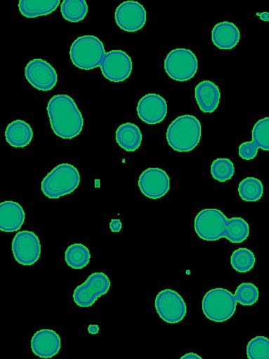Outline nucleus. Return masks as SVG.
Returning <instances> with one entry per match:
<instances>
[{
    "label": "nucleus",
    "instance_id": "obj_1",
    "mask_svg": "<svg viewBox=\"0 0 269 359\" xmlns=\"http://www.w3.org/2000/svg\"><path fill=\"white\" fill-rule=\"evenodd\" d=\"M197 235L204 241H214L225 238L230 243H240L249 234V226L242 217L228 219L216 208H205L199 211L194 220Z\"/></svg>",
    "mask_w": 269,
    "mask_h": 359
},
{
    "label": "nucleus",
    "instance_id": "obj_2",
    "mask_svg": "<svg viewBox=\"0 0 269 359\" xmlns=\"http://www.w3.org/2000/svg\"><path fill=\"white\" fill-rule=\"evenodd\" d=\"M46 110L51 129L58 137L72 139L81 132L84 118L70 96L53 95L47 104Z\"/></svg>",
    "mask_w": 269,
    "mask_h": 359
},
{
    "label": "nucleus",
    "instance_id": "obj_3",
    "mask_svg": "<svg viewBox=\"0 0 269 359\" xmlns=\"http://www.w3.org/2000/svg\"><path fill=\"white\" fill-rule=\"evenodd\" d=\"M201 136L200 121L190 114L176 117L168 126L166 134L168 144L178 152L193 150L199 144Z\"/></svg>",
    "mask_w": 269,
    "mask_h": 359
},
{
    "label": "nucleus",
    "instance_id": "obj_4",
    "mask_svg": "<svg viewBox=\"0 0 269 359\" xmlns=\"http://www.w3.org/2000/svg\"><path fill=\"white\" fill-rule=\"evenodd\" d=\"M79 182L80 175L77 168L63 163L56 165L44 177L41 191L48 198H59L73 192Z\"/></svg>",
    "mask_w": 269,
    "mask_h": 359
},
{
    "label": "nucleus",
    "instance_id": "obj_5",
    "mask_svg": "<svg viewBox=\"0 0 269 359\" xmlns=\"http://www.w3.org/2000/svg\"><path fill=\"white\" fill-rule=\"evenodd\" d=\"M105 53L103 42L93 35H84L77 38L70 49L72 64L85 70L100 66Z\"/></svg>",
    "mask_w": 269,
    "mask_h": 359
},
{
    "label": "nucleus",
    "instance_id": "obj_6",
    "mask_svg": "<svg viewBox=\"0 0 269 359\" xmlns=\"http://www.w3.org/2000/svg\"><path fill=\"white\" fill-rule=\"evenodd\" d=\"M237 302L235 294L230 291L216 287L205 293L202 301V309L209 320L224 322L235 313Z\"/></svg>",
    "mask_w": 269,
    "mask_h": 359
},
{
    "label": "nucleus",
    "instance_id": "obj_7",
    "mask_svg": "<svg viewBox=\"0 0 269 359\" xmlns=\"http://www.w3.org/2000/svg\"><path fill=\"white\" fill-rule=\"evenodd\" d=\"M197 69V58L190 49H173L164 60V70L175 81H185L192 79Z\"/></svg>",
    "mask_w": 269,
    "mask_h": 359
},
{
    "label": "nucleus",
    "instance_id": "obj_8",
    "mask_svg": "<svg viewBox=\"0 0 269 359\" xmlns=\"http://www.w3.org/2000/svg\"><path fill=\"white\" fill-rule=\"evenodd\" d=\"M110 287L108 276L103 272L91 273L73 292V300L80 307L92 306L97 299L105 294Z\"/></svg>",
    "mask_w": 269,
    "mask_h": 359
},
{
    "label": "nucleus",
    "instance_id": "obj_9",
    "mask_svg": "<svg viewBox=\"0 0 269 359\" xmlns=\"http://www.w3.org/2000/svg\"><path fill=\"white\" fill-rule=\"evenodd\" d=\"M155 306L159 316L164 322L174 324L185 316L187 306L181 295L171 289H164L156 296Z\"/></svg>",
    "mask_w": 269,
    "mask_h": 359
},
{
    "label": "nucleus",
    "instance_id": "obj_10",
    "mask_svg": "<svg viewBox=\"0 0 269 359\" xmlns=\"http://www.w3.org/2000/svg\"><path fill=\"white\" fill-rule=\"evenodd\" d=\"M12 252L15 261L23 266H31L38 261L41 254L39 237L32 231L16 233L12 241Z\"/></svg>",
    "mask_w": 269,
    "mask_h": 359
},
{
    "label": "nucleus",
    "instance_id": "obj_11",
    "mask_svg": "<svg viewBox=\"0 0 269 359\" xmlns=\"http://www.w3.org/2000/svg\"><path fill=\"white\" fill-rule=\"evenodd\" d=\"M100 67L106 79L118 83L130 76L133 65L131 57L125 51L112 50L105 53Z\"/></svg>",
    "mask_w": 269,
    "mask_h": 359
},
{
    "label": "nucleus",
    "instance_id": "obj_12",
    "mask_svg": "<svg viewBox=\"0 0 269 359\" xmlns=\"http://www.w3.org/2000/svg\"><path fill=\"white\" fill-rule=\"evenodd\" d=\"M25 76L31 86L41 91L51 90L58 81L55 69L48 62L41 58H34L27 64Z\"/></svg>",
    "mask_w": 269,
    "mask_h": 359
},
{
    "label": "nucleus",
    "instance_id": "obj_13",
    "mask_svg": "<svg viewBox=\"0 0 269 359\" xmlns=\"http://www.w3.org/2000/svg\"><path fill=\"white\" fill-rule=\"evenodd\" d=\"M114 18L121 29L133 32L140 30L145 25L147 11L138 1H125L117 7Z\"/></svg>",
    "mask_w": 269,
    "mask_h": 359
},
{
    "label": "nucleus",
    "instance_id": "obj_14",
    "mask_svg": "<svg viewBox=\"0 0 269 359\" xmlns=\"http://www.w3.org/2000/svg\"><path fill=\"white\" fill-rule=\"evenodd\" d=\"M138 185L144 196L158 199L169 191L170 178L166 171L159 168H148L140 175Z\"/></svg>",
    "mask_w": 269,
    "mask_h": 359
},
{
    "label": "nucleus",
    "instance_id": "obj_15",
    "mask_svg": "<svg viewBox=\"0 0 269 359\" xmlns=\"http://www.w3.org/2000/svg\"><path fill=\"white\" fill-rule=\"evenodd\" d=\"M251 141L244 142L239 146V156L244 160L254 159L258 149L269 151V116L256 122L251 130Z\"/></svg>",
    "mask_w": 269,
    "mask_h": 359
},
{
    "label": "nucleus",
    "instance_id": "obj_16",
    "mask_svg": "<svg viewBox=\"0 0 269 359\" xmlns=\"http://www.w3.org/2000/svg\"><path fill=\"white\" fill-rule=\"evenodd\" d=\"M136 110L141 121L154 125L164 121L168 112V107L166 100L161 95L148 93L139 100Z\"/></svg>",
    "mask_w": 269,
    "mask_h": 359
},
{
    "label": "nucleus",
    "instance_id": "obj_17",
    "mask_svg": "<svg viewBox=\"0 0 269 359\" xmlns=\"http://www.w3.org/2000/svg\"><path fill=\"white\" fill-rule=\"evenodd\" d=\"M61 348L59 335L53 330L37 331L31 339V348L34 354L41 358H50L57 355Z\"/></svg>",
    "mask_w": 269,
    "mask_h": 359
},
{
    "label": "nucleus",
    "instance_id": "obj_18",
    "mask_svg": "<svg viewBox=\"0 0 269 359\" xmlns=\"http://www.w3.org/2000/svg\"><path fill=\"white\" fill-rule=\"evenodd\" d=\"M25 221V212L17 202L5 201L0 204V229L12 233L18 231Z\"/></svg>",
    "mask_w": 269,
    "mask_h": 359
},
{
    "label": "nucleus",
    "instance_id": "obj_19",
    "mask_svg": "<svg viewBox=\"0 0 269 359\" xmlns=\"http://www.w3.org/2000/svg\"><path fill=\"white\" fill-rule=\"evenodd\" d=\"M195 97L199 109L204 113H213L220 102L219 88L212 81L204 80L195 88Z\"/></svg>",
    "mask_w": 269,
    "mask_h": 359
},
{
    "label": "nucleus",
    "instance_id": "obj_20",
    "mask_svg": "<svg viewBox=\"0 0 269 359\" xmlns=\"http://www.w3.org/2000/svg\"><path fill=\"white\" fill-rule=\"evenodd\" d=\"M240 39L238 27L232 22H218L211 30V41L215 46L221 50H230L237 46Z\"/></svg>",
    "mask_w": 269,
    "mask_h": 359
},
{
    "label": "nucleus",
    "instance_id": "obj_21",
    "mask_svg": "<svg viewBox=\"0 0 269 359\" xmlns=\"http://www.w3.org/2000/svg\"><path fill=\"white\" fill-rule=\"evenodd\" d=\"M33 137V131L29 123L22 120H15L8 124L5 130L6 142L13 147L27 146Z\"/></svg>",
    "mask_w": 269,
    "mask_h": 359
},
{
    "label": "nucleus",
    "instance_id": "obj_22",
    "mask_svg": "<svg viewBox=\"0 0 269 359\" xmlns=\"http://www.w3.org/2000/svg\"><path fill=\"white\" fill-rule=\"evenodd\" d=\"M116 142L126 151H135L142 142V133L138 126L132 123L121 124L117 129Z\"/></svg>",
    "mask_w": 269,
    "mask_h": 359
},
{
    "label": "nucleus",
    "instance_id": "obj_23",
    "mask_svg": "<svg viewBox=\"0 0 269 359\" xmlns=\"http://www.w3.org/2000/svg\"><path fill=\"white\" fill-rule=\"evenodd\" d=\"M60 3L59 0H20L18 6L20 13L24 17L34 18L51 13L58 8Z\"/></svg>",
    "mask_w": 269,
    "mask_h": 359
},
{
    "label": "nucleus",
    "instance_id": "obj_24",
    "mask_svg": "<svg viewBox=\"0 0 269 359\" xmlns=\"http://www.w3.org/2000/svg\"><path fill=\"white\" fill-rule=\"evenodd\" d=\"M91 259L90 251L81 243H74L66 249L65 260L67 264L74 269H81L86 266Z\"/></svg>",
    "mask_w": 269,
    "mask_h": 359
},
{
    "label": "nucleus",
    "instance_id": "obj_25",
    "mask_svg": "<svg viewBox=\"0 0 269 359\" xmlns=\"http://www.w3.org/2000/svg\"><path fill=\"white\" fill-rule=\"evenodd\" d=\"M237 190L241 199L247 202H255L263 196V185L259 179L248 177L240 182Z\"/></svg>",
    "mask_w": 269,
    "mask_h": 359
},
{
    "label": "nucleus",
    "instance_id": "obj_26",
    "mask_svg": "<svg viewBox=\"0 0 269 359\" xmlns=\"http://www.w3.org/2000/svg\"><path fill=\"white\" fill-rule=\"evenodd\" d=\"M60 13L66 20L78 22L87 15L88 4L84 0H64L61 2Z\"/></svg>",
    "mask_w": 269,
    "mask_h": 359
},
{
    "label": "nucleus",
    "instance_id": "obj_27",
    "mask_svg": "<svg viewBox=\"0 0 269 359\" xmlns=\"http://www.w3.org/2000/svg\"><path fill=\"white\" fill-rule=\"evenodd\" d=\"M256 258L254 254L246 248H240L232 252L230 264L233 269L239 273H247L254 266Z\"/></svg>",
    "mask_w": 269,
    "mask_h": 359
},
{
    "label": "nucleus",
    "instance_id": "obj_28",
    "mask_svg": "<svg viewBox=\"0 0 269 359\" xmlns=\"http://www.w3.org/2000/svg\"><path fill=\"white\" fill-rule=\"evenodd\" d=\"M246 353L248 359H269V339L256 336L249 340Z\"/></svg>",
    "mask_w": 269,
    "mask_h": 359
},
{
    "label": "nucleus",
    "instance_id": "obj_29",
    "mask_svg": "<svg viewBox=\"0 0 269 359\" xmlns=\"http://www.w3.org/2000/svg\"><path fill=\"white\" fill-rule=\"evenodd\" d=\"M235 172L233 163L227 158H218L211 165L212 177L221 182H224L232 178Z\"/></svg>",
    "mask_w": 269,
    "mask_h": 359
},
{
    "label": "nucleus",
    "instance_id": "obj_30",
    "mask_svg": "<svg viewBox=\"0 0 269 359\" xmlns=\"http://www.w3.org/2000/svg\"><path fill=\"white\" fill-rule=\"evenodd\" d=\"M234 294L241 305L251 306L258 301L259 292L254 283H242L237 286Z\"/></svg>",
    "mask_w": 269,
    "mask_h": 359
},
{
    "label": "nucleus",
    "instance_id": "obj_31",
    "mask_svg": "<svg viewBox=\"0 0 269 359\" xmlns=\"http://www.w3.org/2000/svg\"><path fill=\"white\" fill-rule=\"evenodd\" d=\"M122 224L119 219H112L110 222V228L112 232L118 233L122 229Z\"/></svg>",
    "mask_w": 269,
    "mask_h": 359
},
{
    "label": "nucleus",
    "instance_id": "obj_32",
    "mask_svg": "<svg viewBox=\"0 0 269 359\" xmlns=\"http://www.w3.org/2000/svg\"><path fill=\"white\" fill-rule=\"evenodd\" d=\"M180 359H203L200 355H197V353L190 352L188 353H185L183 356L180 358Z\"/></svg>",
    "mask_w": 269,
    "mask_h": 359
},
{
    "label": "nucleus",
    "instance_id": "obj_33",
    "mask_svg": "<svg viewBox=\"0 0 269 359\" xmlns=\"http://www.w3.org/2000/svg\"><path fill=\"white\" fill-rule=\"evenodd\" d=\"M88 331L92 334H97L99 331V327L97 325H90L88 327Z\"/></svg>",
    "mask_w": 269,
    "mask_h": 359
},
{
    "label": "nucleus",
    "instance_id": "obj_34",
    "mask_svg": "<svg viewBox=\"0 0 269 359\" xmlns=\"http://www.w3.org/2000/svg\"><path fill=\"white\" fill-rule=\"evenodd\" d=\"M256 15H258L261 20L268 22L269 21V12H262V13H257Z\"/></svg>",
    "mask_w": 269,
    "mask_h": 359
},
{
    "label": "nucleus",
    "instance_id": "obj_35",
    "mask_svg": "<svg viewBox=\"0 0 269 359\" xmlns=\"http://www.w3.org/2000/svg\"><path fill=\"white\" fill-rule=\"evenodd\" d=\"M100 186V180L96 179L95 180V188H99Z\"/></svg>",
    "mask_w": 269,
    "mask_h": 359
}]
</instances>
